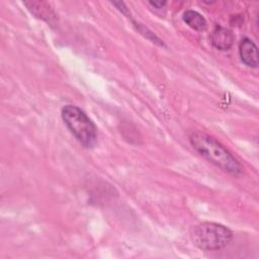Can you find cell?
Here are the masks:
<instances>
[{"label": "cell", "mask_w": 259, "mask_h": 259, "mask_svg": "<svg viewBox=\"0 0 259 259\" xmlns=\"http://www.w3.org/2000/svg\"><path fill=\"white\" fill-rule=\"evenodd\" d=\"M189 141L194 150L217 167L233 175L242 173L238 160L212 137L201 132H193Z\"/></svg>", "instance_id": "cell-1"}, {"label": "cell", "mask_w": 259, "mask_h": 259, "mask_svg": "<svg viewBox=\"0 0 259 259\" xmlns=\"http://www.w3.org/2000/svg\"><path fill=\"white\" fill-rule=\"evenodd\" d=\"M62 118L77 141L85 148L96 144L97 131L87 114L75 105H66L62 109Z\"/></svg>", "instance_id": "cell-2"}, {"label": "cell", "mask_w": 259, "mask_h": 259, "mask_svg": "<svg viewBox=\"0 0 259 259\" xmlns=\"http://www.w3.org/2000/svg\"><path fill=\"white\" fill-rule=\"evenodd\" d=\"M193 244L201 250H220L232 240V231L224 225L204 222L194 226L191 230Z\"/></svg>", "instance_id": "cell-3"}, {"label": "cell", "mask_w": 259, "mask_h": 259, "mask_svg": "<svg viewBox=\"0 0 259 259\" xmlns=\"http://www.w3.org/2000/svg\"><path fill=\"white\" fill-rule=\"evenodd\" d=\"M234 39L235 36L233 32L223 26H215L210 33L211 45L220 51L230 50L234 44Z\"/></svg>", "instance_id": "cell-4"}, {"label": "cell", "mask_w": 259, "mask_h": 259, "mask_svg": "<svg viewBox=\"0 0 259 259\" xmlns=\"http://www.w3.org/2000/svg\"><path fill=\"white\" fill-rule=\"evenodd\" d=\"M239 52L242 62L251 68L258 67V51L256 45L248 37L241 40Z\"/></svg>", "instance_id": "cell-5"}, {"label": "cell", "mask_w": 259, "mask_h": 259, "mask_svg": "<svg viewBox=\"0 0 259 259\" xmlns=\"http://www.w3.org/2000/svg\"><path fill=\"white\" fill-rule=\"evenodd\" d=\"M184 22L194 30L202 31L206 28V20L204 17L194 10H187L183 14Z\"/></svg>", "instance_id": "cell-6"}, {"label": "cell", "mask_w": 259, "mask_h": 259, "mask_svg": "<svg viewBox=\"0 0 259 259\" xmlns=\"http://www.w3.org/2000/svg\"><path fill=\"white\" fill-rule=\"evenodd\" d=\"M24 4L28 7V10H30L31 13H33L38 18H42V19H46L47 21H50L51 18L54 17V13L50 8L41 7L42 2H39L40 7H38L37 2H25Z\"/></svg>", "instance_id": "cell-7"}, {"label": "cell", "mask_w": 259, "mask_h": 259, "mask_svg": "<svg viewBox=\"0 0 259 259\" xmlns=\"http://www.w3.org/2000/svg\"><path fill=\"white\" fill-rule=\"evenodd\" d=\"M149 3H150L152 6H154V7L158 8V9H160V8H162V7L166 4V1H150Z\"/></svg>", "instance_id": "cell-8"}]
</instances>
